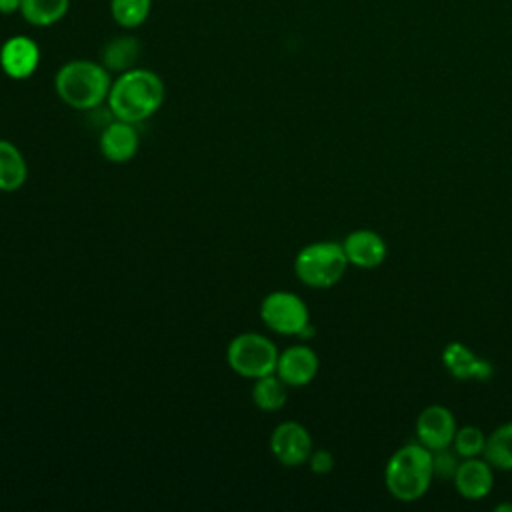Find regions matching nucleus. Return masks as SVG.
<instances>
[{
    "mask_svg": "<svg viewBox=\"0 0 512 512\" xmlns=\"http://www.w3.org/2000/svg\"><path fill=\"white\" fill-rule=\"evenodd\" d=\"M494 510H496V512H512V502H504V504H498Z\"/></svg>",
    "mask_w": 512,
    "mask_h": 512,
    "instance_id": "393cba45",
    "label": "nucleus"
},
{
    "mask_svg": "<svg viewBox=\"0 0 512 512\" xmlns=\"http://www.w3.org/2000/svg\"><path fill=\"white\" fill-rule=\"evenodd\" d=\"M456 418L452 410L442 404H430L416 416V442L428 450H438L450 446L456 434Z\"/></svg>",
    "mask_w": 512,
    "mask_h": 512,
    "instance_id": "6e6552de",
    "label": "nucleus"
},
{
    "mask_svg": "<svg viewBox=\"0 0 512 512\" xmlns=\"http://www.w3.org/2000/svg\"><path fill=\"white\" fill-rule=\"evenodd\" d=\"M286 398H288V386L276 372L256 378L252 388V400L260 410H266V412L278 410L286 404Z\"/></svg>",
    "mask_w": 512,
    "mask_h": 512,
    "instance_id": "6ab92c4d",
    "label": "nucleus"
},
{
    "mask_svg": "<svg viewBox=\"0 0 512 512\" xmlns=\"http://www.w3.org/2000/svg\"><path fill=\"white\" fill-rule=\"evenodd\" d=\"M308 466L314 474H328L334 468V454L326 448L312 450V454L308 458Z\"/></svg>",
    "mask_w": 512,
    "mask_h": 512,
    "instance_id": "5701e85b",
    "label": "nucleus"
},
{
    "mask_svg": "<svg viewBox=\"0 0 512 512\" xmlns=\"http://www.w3.org/2000/svg\"><path fill=\"white\" fill-rule=\"evenodd\" d=\"M40 64V48L28 36H12L0 48V68L14 80H24L34 74Z\"/></svg>",
    "mask_w": 512,
    "mask_h": 512,
    "instance_id": "9b49d317",
    "label": "nucleus"
},
{
    "mask_svg": "<svg viewBox=\"0 0 512 512\" xmlns=\"http://www.w3.org/2000/svg\"><path fill=\"white\" fill-rule=\"evenodd\" d=\"M318 368H320V360L316 352L304 344H296L280 352L276 374L284 380L286 386L302 388L316 378Z\"/></svg>",
    "mask_w": 512,
    "mask_h": 512,
    "instance_id": "9d476101",
    "label": "nucleus"
},
{
    "mask_svg": "<svg viewBox=\"0 0 512 512\" xmlns=\"http://www.w3.org/2000/svg\"><path fill=\"white\" fill-rule=\"evenodd\" d=\"M432 452V474L434 478H454L462 458L458 456V452L454 450V446H444V448H438V450H430Z\"/></svg>",
    "mask_w": 512,
    "mask_h": 512,
    "instance_id": "4be33fe9",
    "label": "nucleus"
},
{
    "mask_svg": "<svg viewBox=\"0 0 512 512\" xmlns=\"http://www.w3.org/2000/svg\"><path fill=\"white\" fill-rule=\"evenodd\" d=\"M278 356L274 342L258 332L238 334L226 348V362L232 372L252 380L276 372Z\"/></svg>",
    "mask_w": 512,
    "mask_h": 512,
    "instance_id": "39448f33",
    "label": "nucleus"
},
{
    "mask_svg": "<svg viewBox=\"0 0 512 512\" xmlns=\"http://www.w3.org/2000/svg\"><path fill=\"white\" fill-rule=\"evenodd\" d=\"M138 150V132L134 124L124 120L110 122L100 134V152L106 160L122 164L132 160Z\"/></svg>",
    "mask_w": 512,
    "mask_h": 512,
    "instance_id": "4468645a",
    "label": "nucleus"
},
{
    "mask_svg": "<svg viewBox=\"0 0 512 512\" xmlns=\"http://www.w3.org/2000/svg\"><path fill=\"white\" fill-rule=\"evenodd\" d=\"M28 178V166L22 152L8 140H0V190L14 192Z\"/></svg>",
    "mask_w": 512,
    "mask_h": 512,
    "instance_id": "dca6fc26",
    "label": "nucleus"
},
{
    "mask_svg": "<svg viewBox=\"0 0 512 512\" xmlns=\"http://www.w3.org/2000/svg\"><path fill=\"white\" fill-rule=\"evenodd\" d=\"M70 0H22L20 14L32 26H52L68 12Z\"/></svg>",
    "mask_w": 512,
    "mask_h": 512,
    "instance_id": "a211bd4d",
    "label": "nucleus"
},
{
    "mask_svg": "<svg viewBox=\"0 0 512 512\" xmlns=\"http://www.w3.org/2000/svg\"><path fill=\"white\" fill-rule=\"evenodd\" d=\"M152 10V0H110V12L122 28L140 26Z\"/></svg>",
    "mask_w": 512,
    "mask_h": 512,
    "instance_id": "aec40b11",
    "label": "nucleus"
},
{
    "mask_svg": "<svg viewBox=\"0 0 512 512\" xmlns=\"http://www.w3.org/2000/svg\"><path fill=\"white\" fill-rule=\"evenodd\" d=\"M348 258L338 242H312L294 258L298 280L310 288H330L338 284L348 268Z\"/></svg>",
    "mask_w": 512,
    "mask_h": 512,
    "instance_id": "20e7f679",
    "label": "nucleus"
},
{
    "mask_svg": "<svg viewBox=\"0 0 512 512\" xmlns=\"http://www.w3.org/2000/svg\"><path fill=\"white\" fill-rule=\"evenodd\" d=\"M442 364L446 372L458 380H488L492 366L484 358H478L466 344L450 342L442 350Z\"/></svg>",
    "mask_w": 512,
    "mask_h": 512,
    "instance_id": "ddd939ff",
    "label": "nucleus"
},
{
    "mask_svg": "<svg viewBox=\"0 0 512 512\" xmlns=\"http://www.w3.org/2000/svg\"><path fill=\"white\" fill-rule=\"evenodd\" d=\"M454 488L464 500H482L494 488V468L484 456L462 458L454 478Z\"/></svg>",
    "mask_w": 512,
    "mask_h": 512,
    "instance_id": "1a4fd4ad",
    "label": "nucleus"
},
{
    "mask_svg": "<svg viewBox=\"0 0 512 512\" xmlns=\"http://www.w3.org/2000/svg\"><path fill=\"white\" fill-rule=\"evenodd\" d=\"M270 450L274 458L288 468H296L308 462L312 454V436L300 422L288 420L274 428L270 436Z\"/></svg>",
    "mask_w": 512,
    "mask_h": 512,
    "instance_id": "0eeeda50",
    "label": "nucleus"
},
{
    "mask_svg": "<svg viewBox=\"0 0 512 512\" xmlns=\"http://www.w3.org/2000/svg\"><path fill=\"white\" fill-rule=\"evenodd\" d=\"M432 452L420 442L400 446L386 462L384 484L400 502L420 500L432 484Z\"/></svg>",
    "mask_w": 512,
    "mask_h": 512,
    "instance_id": "f03ea898",
    "label": "nucleus"
},
{
    "mask_svg": "<svg viewBox=\"0 0 512 512\" xmlns=\"http://www.w3.org/2000/svg\"><path fill=\"white\" fill-rule=\"evenodd\" d=\"M20 6H22V0H0V14H14V12H20Z\"/></svg>",
    "mask_w": 512,
    "mask_h": 512,
    "instance_id": "b1692460",
    "label": "nucleus"
},
{
    "mask_svg": "<svg viewBox=\"0 0 512 512\" xmlns=\"http://www.w3.org/2000/svg\"><path fill=\"white\" fill-rule=\"evenodd\" d=\"M344 254L348 258V264L356 266V268H378L386 256H388V246L384 242V238L368 228H358L354 232H350L344 242H342Z\"/></svg>",
    "mask_w": 512,
    "mask_h": 512,
    "instance_id": "f8f14e48",
    "label": "nucleus"
},
{
    "mask_svg": "<svg viewBox=\"0 0 512 512\" xmlns=\"http://www.w3.org/2000/svg\"><path fill=\"white\" fill-rule=\"evenodd\" d=\"M262 322L276 334L300 336L310 326V314L304 300L286 290L270 292L260 304Z\"/></svg>",
    "mask_w": 512,
    "mask_h": 512,
    "instance_id": "423d86ee",
    "label": "nucleus"
},
{
    "mask_svg": "<svg viewBox=\"0 0 512 512\" xmlns=\"http://www.w3.org/2000/svg\"><path fill=\"white\" fill-rule=\"evenodd\" d=\"M452 446L460 458L482 456L484 446H486V434L478 426H472V424L456 428Z\"/></svg>",
    "mask_w": 512,
    "mask_h": 512,
    "instance_id": "412c9836",
    "label": "nucleus"
},
{
    "mask_svg": "<svg viewBox=\"0 0 512 512\" xmlns=\"http://www.w3.org/2000/svg\"><path fill=\"white\" fill-rule=\"evenodd\" d=\"M482 456L490 462L494 470H512V422L496 426L486 436V446Z\"/></svg>",
    "mask_w": 512,
    "mask_h": 512,
    "instance_id": "f3484780",
    "label": "nucleus"
},
{
    "mask_svg": "<svg viewBox=\"0 0 512 512\" xmlns=\"http://www.w3.org/2000/svg\"><path fill=\"white\" fill-rule=\"evenodd\" d=\"M110 74L108 70L90 60H70L54 76L56 94L64 104L76 110H94L98 108L110 92Z\"/></svg>",
    "mask_w": 512,
    "mask_h": 512,
    "instance_id": "7ed1b4c3",
    "label": "nucleus"
},
{
    "mask_svg": "<svg viewBox=\"0 0 512 512\" xmlns=\"http://www.w3.org/2000/svg\"><path fill=\"white\" fill-rule=\"evenodd\" d=\"M140 42L134 36H116L108 40L102 48V66L112 72H126L136 68V60L140 58Z\"/></svg>",
    "mask_w": 512,
    "mask_h": 512,
    "instance_id": "2eb2a0df",
    "label": "nucleus"
},
{
    "mask_svg": "<svg viewBox=\"0 0 512 512\" xmlns=\"http://www.w3.org/2000/svg\"><path fill=\"white\" fill-rule=\"evenodd\" d=\"M106 102L116 120L138 124L162 106L164 82L152 70L130 68L112 82Z\"/></svg>",
    "mask_w": 512,
    "mask_h": 512,
    "instance_id": "f257e3e1",
    "label": "nucleus"
}]
</instances>
